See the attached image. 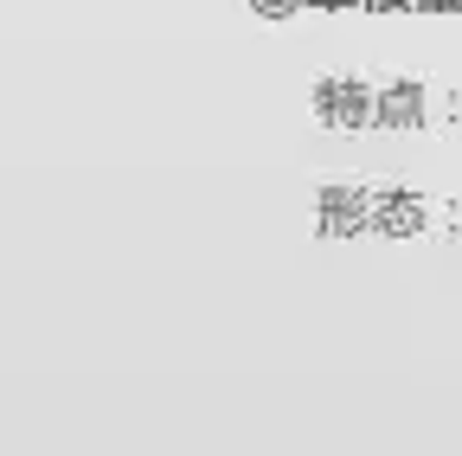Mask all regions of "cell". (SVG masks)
I'll return each mask as SVG.
<instances>
[{"mask_svg":"<svg viewBox=\"0 0 462 456\" xmlns=\"http://www.w3.org/2000/svg\"><path fill=\"white\" fill-rule=\"evenodd\" d=\"M437 200H424V193H404V187H373V232H385V238H424V232H437Z\"/></svg>","mask_w":462,"mask_h":456,"instance_id":"cell-4","label":"cell"},{"mask_svg":"<svg viewBox=\"0 0 462 456\" xmlns=\"http://www.w3.org/2000/svg\"><path fill=\"white\" fill-rule=\"evenodd\" d=\"M309 103L328 129H373L379 123V84H360V78H321L309 90Z\"/></svg>","mask_w":462,"mask_h":456,"instance_id":"cell-1","label":"cell"},{"mask_svg":"<svg viewBox=\"0 0 462 456\" xmlns=\"http://www.w3.org/2000/svg\"><path fill=\"white\" fill-rule=\"evenodd\" d=\"M315 232L321 238H360V232H373V187L321 181L315 187Z\"/></svg>","mask_w":462,"mask_h":456,"instance_id":"cell-2","label":"cell"},{"mask_svg":"<svg viewBox=\"0 0 462 456\" xmlns=\"http://www.w3.org/2000/svg\"><path fill=\"white\" fill-rule=\"evenodd\" d=\"M257 14H270V20H282V14H296V7H309V0H251Z\"/></svg>","mask_w":462,"mask_h":456,"instance_id":"cell-5","label":"cell"},{"mask_svg":"<svg viewBox=\"0 0 462 456\" xmlns=\"http://www.w3.org/2000/svg\"><path fill=\"white\" fill-rule=\"evenodd\" d=\"M309 7H360V0H309Z\"/></svg>","mask_w":462,"mask_h":456,"instance_id":"cell-8","label":"cell"},{"mask_svg":"<svg viewBox=\"0 0 462 456\" xmlns=\"http://www.w3.org/2000/svg\"><path fill=\"white\" fill-rule=\"evenodd\" d=\"M437 109H449V116H456V97L443 103V90H430V84H418V78L379 84V129H424Z\"/></svg>","mask_w":462,"mask_h":456,"instance_id":"cell-3","label":"cell"},{"mask_svg":"<svg viewBox=\"0 0 462 456\" xmlns=\"http://www.w3.org/2000/svg\"><path fill=\"white\" fill-rule=\"evenodd\" d=\"M360 7H366V14H404V7L418 14V0H360Z\"/></svg>","mask_w":462,"mask_h":456,"instance_id":"cell-6","label":"cell"},{"mask_svg":"<svg viewBox=\"0 0 462 456\" xmlns=\"http://www.w3.org/2000/svg\"><path fill=\"white\" fill-rule=\"evenodd\" d=\"M418 14H462V0H418Z\"/></svg>","mask_w":462,"mask_h":456,"instance_id":"cell-7","label":"cell"}]
</instances>
